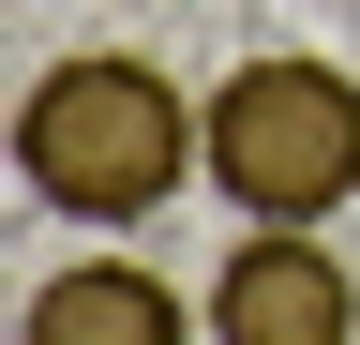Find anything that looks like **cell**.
I'll return each mask as SVG.
<instances>
[{"label": "cell", "mask_w": 360, "mask_h": 345, "mask_svg": "<svg viewBox=\"0 0 360 345\" xmlns=\"http://www.w3.org/2000/svg\"><path fill=\"white\" fill-rule=\"evenodd\" d=\"M195 165H210V91L150 75L135 46L45 60L30 105H15V181L45 210H75V226H135V210H165Z\"/></svg>", "instance_id": "obj_1"}, {"label": "cell", "mask_w": 360, "mask_h": 345, "mask_svg": "<svg viewBox=\"0 0 360 345\" xmlns=\"http://www.w3.org/2000/svg\"><path fill=\"white\" fill-rule=\"evenodd\" d=\"M210 181H225V210H255V226H330L360 195V75L300 60V46L240 60L210 91Z\"/></svg>", "instance_id": "obj_2"}, {"label": "cell", "mask_w": 360, "mask_h": 345, "mask_svg": "<svg viewBox=\"0 0 360 345\" xmlns=\"http://www.w3.org/2000/svg\"><path fill=\"white\" fill-rule=\"evenodd\" d=\"M210 345H360V285L315 226H255L210 271Z\"/></svg>", "instance_id": "obj_3"}, {"label": "cell", "mask_w": 360, "mask_h": 345, "mask_svg": "<svg viewBox=\"0 0 360 345\" xmlns=\"http://www.w3.org/2000/svg\"><path fill=\"white\" fill-rule=\"evenodd\" d=\"M15 345H195L165 271H135V255H75V271L30 285V330Z\"/></svg>", "instance_id": "obj_4"}]
</instances>
